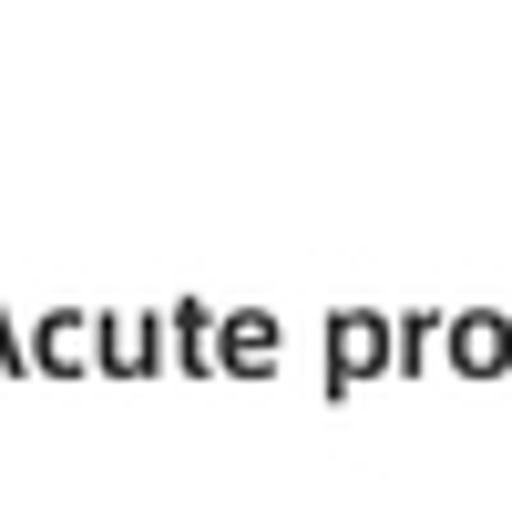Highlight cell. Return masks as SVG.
<instances>
[{
    "mask_svg": "<svg viewBox=\"0 0 512 512\" xmlns=\"http://www.w3.org/2000/svg\"><path fill=\"white\" fill-rule=\"evenodd\" d=\"M512 359V328L502 318H461L451 328V369H502Z\"/></svg>",
    "mask_w": 512,
    "mask_h": 512,
    "instance_id": "6da1fadb",
    "label": "cell"
},
{
    "mask_svg": "<svg viewBox=\"0 0 512 512\" xmlns=\"http://www.w3.org/2000/svg\"><path fill=\"white\" fill-rule=\"evenodd\" d=\"M103 359H113V369H144V359H154V328L113 318V328H103Z\"/></svg>",
    "mask_w": 512,
    "mask_h": 512,
    "instance_id": "3957f363",
    "label": "cell"
},
{
    "mask_svg": "<svg viewBox=\"0 0 512 512\" xmlns=\"http://www.w3.org/2000/svg\"><path fill=\"white\" fill-rule=\"evenodd\" d=\"M359 359L379 369V328H359V318H349V328H338V379H359Z\"/></svg>",
    "mask_w": 512,
    "mask_h": 512,
    "instance_id": "5b68a950",
    "label": "cell"
},
{
    "mask_svg": "<svg viewBox=\"0 0 512 512\" xmlns=\"http://www.w3.org/2000/svg\"><path fill=\"white\" fill-rule=\"evenodd\" d=\"M226 359H236V369H267V359H277V328H267V318H236V328H226Z\"/></svg>",
    "mask_w": 512,
    "mask_h": 512,
    "instance_id": "7a4b0ae2",
    "label": "cell"
},
{
    "mask_svg": "<svg viewBox=\"0 0 512 512\" xmlns=\"http://www.w3.org/2000/svg\"><path fill=\"white\" fill-rule=\"evenodd\" d=\"M82 349H93V338H82V328L62 318V328H41V349H31V359H52V369H82Z\"/></svg>",
    "mask_w": 512,
    "mask_h": 512,
    "instance_id": "277c9868",
    "label": "cell"
}]
</instances>
